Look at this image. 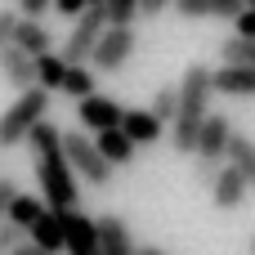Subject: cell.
Returning <instances> with one entry per match:
<instances>
[{
  "instance_id": "obj_1",
  "label": "cell",
  "mask_w": 255,
  "mask_h": 255,
  "mask_svg": "<svg viewBox=\"0 0 255 255\" xmlns=\"http://www.w3.org/2000/svg\"><path fill=\"white\" fill-rule=\"evenodd\" d=\"M31 152H36V184H40V202L49 211H81V188H76V170L67 166L63 152V130L54 121H40L27 134Z\"/></svg>"
},
{
  "instance_id": "obj_2",
  "label": "cell",
  "mask_w": 255,
  "mask_h": 255,
  "mask_svg": "<svg viewBox=\"0 0 255 255\" xmlns=\"http://www.w3.org/2000/svg\"><path fill=\"white\" fill-rule=\"evenodd\" d=\"M175 90H179V117H175L170 143H175V152H197V134H202V121L211 117V94H215L211 67L206 63H188L184 81Z\"/></svg>"
},
{
  "instance_id": "obj_3",
  "label": "cell",
  "mask_w": 255,
  "mask_h": 255,
  "mask_svg": "<svg viewBox=\"0 0 255 255\" xmlns=\"http://www.w3.org/2000/svg\"><path fill=\"white\" fill-rule=\"evenodd\" d=\"M45 112H49V90H40V85L22 90V94L0 112V148L27 143V134L45 121Z\"/></svg>"
},
{
  "instance_id": "obj_4",
  "label": "cell",
  "mask_w": 255,
  "mask_h": 255,
  "mask_svg": "<svg viewBox=\"0 0 255 255\" xmlns=\"http://www.w3.org/2000/svg\"><path fill=\"white\" fill-rule=\"evenodd\" d=\"M63 152H67V166L76 170V179H85V184H94V188L112 179V166L103 161V152H99V143H94L90 134L63 130Z\"/></svg>"
},
{
  "instance_id": "obj_5",
  "label": "cell",
  "mask_w": 255,
  "mask_h": 255,
  "mask_svg": "<svg viewBox=\"0 0 255 255\" xmlns=\"http://www.w3.org/2000/svg\"><path fill=\"white\" fill-rule=\"evenodd\" d=\"M108 31V13H103V4H90L81 18H76V27L67 31V40H63V63L67 67H81V63H90V54H94V45H99V36Z\"/></svg>"
},
{
  "instance_id": "obj_6",
  "label": "cell",
  "mask_w": 255,
  "mask_h": 255,
  "mask_svg": "<svg viewBox=\"0 0 255 255\" xmlns=\"http://www.w3.org/2000/svg\"><path fill=\"white\" fill-rule=\"evenodd\" d=\"M134 45H139V36H134V27H108V31L99 36V45H94V54H90V63H94V72H121V67L130 63V54H134Z\"/></svg>"
},
{
  "instance_id": "obj_7",
  "label": "cell",
  "mask_w": 255,
  "mask_h": 255,
  "mask_svg": "<svg viewBox=\"0 0 255 255\" xmlns=\"http://www.w3.org/2000/svg\"><path fill=\"white\" fill-rule=\"evenodd\" d=\"M121 117H126V108H121L117 99H108V94H90V99H81V103H76V121H81L85 130H94V134L117 130V126H121Z\"/></svg>"
},
{
  "instance_id": "obj_8",
  "label": "cell",
  "mask_w": 255,
  "mask_h": 255,
  "mask_svg": "<svg viewBox=\"0 0 255 255\" xmlns=\"http://www.w3.org/2000/svg\"><path fill=\"white\" fill-rule=\"evenodd\" d=\"M229 139H233V121L224 112H211L202 121V134H197V152L193 157H211V161H224L229 152Z\"/></svg>"
},
{
  "instance_id": "obj_9",
  "label": "cell",
  "mask_w": 255,
  "mask_h": 255,
  "mask_svg": "<svg viewBox=\"0 0 255 255\" xmlns=\"http://www.w3.org/2000/svg\"><path fill=\"white\" fill-rule=\"evenodd\" d=\"M211 85H215V94H229V99H255V67L220 63L211 72Z\"/></svg>"
},
{
  "instance_id": "obj_10",
  "label": "cell",
  "mask_w": 255,
  "mask_h": 255,
  "mask_svg": "<svg viewBox=\"0 0 255 255\" xmlns=\"http://www.w3.org/2000/svg\"><path fill=\"white\" fill-rule=\"evenodd\" d=\"M94 233H99V251L103 255H134V238H130V224L121 215H99L94 220Z\"/></svg>"
},
{
  "instance_id": "obj_11",
  "label": "cell",
  "mask_w": 255,
  "mask_h": 255,
  "mask_svg": "<svg viewBox=\"0 0 255 255\" xmlns=\"http://www.w3.org/2000/svg\"><path fill=\"white\" fill-rule=\"evenodd\" d=\"M121 130H126V139H130L134 148H143V143L152 148V143L166 134V126H161V121H157L148 108H126V117H121Z\"/></svg>"
},
{
  "instance_id": "obj_12",
  "label": "cell",
  "mask_w": 255,
  "mask_h": 255,
  "mask_svg": "<svg viewBox=\"0 0 255 255\" xmlns=\"http://www.w3.org/2000/svg\"><path fill=\"white\" fill-rule=\"evenodd\" d=\"M0 76L22 94V90H31V85H36V58H31V54H22L18 45H9V49H0Z\"/></svg>"
},
{
  "instance_id": "obj_13",
  "label": "cell",
  "mask_w": 255,
  "mask_h": 255,
  "mask_svg": "<svg viewBox=\"0 0 255 255\" xmlns=\"http://www.w3.org/2000/svg\"><path fill=\"white\" fill-rule=\"evenodd\" d=\"M247 193H251V188H247V179H242V175H238V170H233V166L224 161L220 179L211 184V202H215L220 211H238V206L247 202Z\"/></svg>"
},
{
  "instance_id": "obj_14",
  "label": "cell",
  "mask_w": 255,
  "mask_h": 255,
  "mask_svg": "<svg viewBox=\"0 0 255 255\" xmlns=\"http://www.w3.org/2000/svg\"><path fill=\"white\" fill-rule=\"evenodd\" d=\"M13 45L22 49V54H31V58H40V54H49L54 49V31L40 22V18H18V31H13Z\"/></svg>"
},
{
  "instance_id": "obj_15",
  "label": "cell",
  "mask_w": 255,
  "mask_h": 255,
  "mask_svg": "<svg viewBox=\"0 0 255 255\" xmlns=\"http://www.w3.org/2000/svg\"><path fill=\"white\" fill-rule=\"evenodd\" d=\"M94 143H99V152H103V161H108L112 170H117V166H130V161H134V152H139V148L126 139V130H121V126H117V130L94 134Z\"/></svg>"
},
{
  "instance_id": "obj_16",
  "label": "cell",
  "mask_w": 255,
  "mask_h": 255,
  "mask_svg": "<svg viewBox=\"0 0 255 255\" xmlns=\"http://www.w3.org/2000/svg\"><path fill=\"white\" fill-rule=\"evenodd\" d=\"M27 233H31V242H36V247H45L49 255H63V220H58V211H49V206H45V211H40V220H36Z\"/></svg>"
},
{
  "instance_id": "obj_17",
  "label": "cell",
  "mask_w": 255,
  "mask_h": 255,
  "mask_svg": "<svg viewBox=\"0 0 255 255\" xmlns=\"http://www.w3.org/2000/svg\"><path fill=\"white\" fill-rule=\"evenodd\" d=\"M224 161L247 179V188H255V143L247 139V134H238L233 130V139H229V152H224Z\"/></svg>"
},
{
  "instance_id": "obj_18",
  "label": "cell",
  "mask_w": 255,
  "mask_h": 255,
  "mask_svg": "<svg viewBox=\"0 0 255 255\" xmlns=\"http://www.w3.org/2000/svg\"><path fill=\"white\" fill-rule=\"evenodd\" d=\"M63 76H67L63 54H54V49H49V54H40V58H36V85H40V90H49V94H54V90H63Z\"/></svg>"
},
{
  "instance_id": "obj_19",
  "label": "cell",
  "mask_w": 255,
  "mask_h": 255,
  "mask_svg": "<svg viewBox=\"0 0 255 255\" xmlns=\"http://www.w3.org/2000/svg\"><path fill=\"white\" fill-rule=\"evenodd\" d=\"M40 211H45V202H40V197H31V193H18V197L9 202V215H4V220H9L13 229H22V233H27V229L40 220Z\"/></svg>"
},
{
  "instance_id": "obj_20",
  "label": "cell",
  "mask_w": 255,
  "mask_h": 255,
  "mask_svg": "<svg viewBox=\"0 0 255 255\" xmlns=\"http://www.w3.org/2000/svg\"><path fill=\"white\" fill-rule=\"evenodd\" d=\"M63 94H72L76 103L90 99V94H99V90H94V72H90L85 63H81V67H67V76H63Z\"/></svg>"
},
{
  "instance_id": "obj_21",
  "label": "cell",
  "mask_w": 255,
  "mask_h": 255,
  "mask_svg": "<svg viewBox=\"0 0 255 255\" xmlns=\"http://www.w3.org/2000/svg\"><path fill=\"white\" fill-rule=\"evenodd\" d=\"M161 126H175V117H179V90L175 85H166V90H157L152 94V108H148Z\"/></svg>"
},
{
  "instance_id": "obj_22",
  "label": "cell",
  "mask_w": 255,
  "mask_h": 255,
  "mask_svg": "<svg viewBox=\"0 0 255 255\" xmlns=\"http://www.w3.org/2000/svg\"><path fill=\"white\" fill-rule=\"evenodd\" d=\"M220 58H224V63L255 67V40H247V36H229V40L220 45Z\"/></svg>"
},
{
  "instance_id": "obj_23",
  "label": "cell",
  "mask_w": 255,
  "mask_h": 255,
  "mask_svg": "<svg viewBox=\"0 0 255 255\" xmlns=\"http://www.w3.org/2000/svg\"><path fill=\"white\" fill-rule=\"evenodd\" d=\"M103 13H108V27H134V18H139V0H108Z\"/></svg>"
},
{
  "instance_id": "obj_24",
  "label": "cell",
  "mask_w": 255,
  "mask_h": 255,
  "mask_svg": "<svg viewBox=\"0 0 255 255\" xmlns=\"http://www.w3.org/2000/svg\"><path fill=\"white\" fill-rule=\"evenodd\" d=\"M220 170H224V161H211V157H197V166H193V175H197V184H215L220 179Z\"/></svg>"
},
{
  "instance_id": "obj_25",
  "label": "cell",
  "mask_w": 255,
  "mask_h": 255,
  "mask_svg": "<svg viewBox=\"0 0 255 255\" xmlns=\"http://www.w3.org/2000/svg\"><path fill=\"white\" fill-rule=\"evenodd\" d=\"M18 18H22V13H13V9H0V49H9V45H13Z\"/></svg>"
},
{
  "instance_id": "obj_26",
  "label": "cell",
  "mask_w": 255,
  "mask_h": 255,
  "mask_svg": "<svg viewBox=\"0 0 255 255\" xmlns=\"http://www.w3.org/2000/svg\"><path fill=\"white\" fill-rule=\"evenodd\" d=\"M247 9V0H211V18H238Z\"/></svg>"
},
{
  "instance_id": "obj_27",
  "label": "cell",
  "mask_w": 255,
  "mask_h": 255,
  "mask_svg": "<svg viewBox=\"0 0 255 255\" xmlns=\"http://www.w3.org/2000/svg\"><path fill=\"white\" fill-rule=\"evenodd\" d=\"M175 9L184 18H211V0H175Z\"/></svg>"
},
{
  "instance_id": "obj_28",
  "label": "cell",
  "mask_w": 255,
  "mask_h": 255,
  "mask_svg": "<svg viewBox=\"0 0 255 255\" xmlns=\"http://www.w3.org/2000/svg\"><path fill=\"white\" fill-rule=\"evenodd\" d=\"M18 242H22V229H13V224L4 220V224H0V255H9Z\"/></svg>"
},
{
  "instance_id": "obj_29",
  "label": "cell",
  "mask_w": 255,
  "mask_h": 255,
  "mask_svg": "<svg viewBox=\"0 0 255 255\" xmlns=\"http://www.w3.org/2000/svg\"><path fill=\"white\" fill-rule=\"evenodd\" d=\"M54 9H58L63 18H72V22H76V18L90 9V0H54Z\"/></svg>"
},
{
  "instance_id": "obj_30",
  "label": "cell",
  "mask_w": 255,
  "mask_h": 255,
  "mask_svg": "<svg viewBox=\"0 0 255 255\" xmlns=\"http://www.w3.org/2000/svg\"><path fill=\"white\" fill-rule=\"evenodd\" d=\"M233 22H238V36H247V40H255V9H251V4H247V9H242V13L233 18Z\"/></svg>"
},
{
  "instance_id": "obj_31",
  "label": "cell",
  "mask_w": 255,
  "mask_h": 255,
  "mask_svg": "<svg viewBox=\"0 0 255 255\" xmlns=\"http://www.w3.org/2000/svg\"><path fill=\"white\" fill-rule=\"evenodd\" d=\"M18 197V184L13 179H0V224H4V215H9V202Z\"/></svg>"
},
{
  "instance_id": "obj_32",
  "label": "cell",
  "mask_w": 255,
  "mask_h": 255,
  "mask_svg": "<svg viewBox=\"0 0 255 255\" xmlns=\"http://www.w3.org/2000/svg\"><path fill=\"white\" fill-rule=\"evenodd\" d=\"M166 9H175V0H139V13L143 18H161Z\"/></svg>"
},
{
  "instance_id": "obj_33",
  "label": "cell",
  "mask_w": 255,
  "mask_h": 255,
  "mask_svg": "<svg viewBox=\"0 0 255 255\" xmlns=\"http://www.w3.org/2000/svg\"><path fill=\"white\" fill-rule=\"evenodd\" d=\"M49 4H54V0H18V13H22V18H40Z\"/></svg>"
},
{
  "instance_id": "obj_34",
  "label": "cell",
  "mask_w": 255,
  "mask_h": 255,
  "mask_svg": "<svg viewBox=\"0 0 255 255\" xmlns=\"http://www.w3.org/2000/svg\"><path fill=\"white\" fill-rule=\"evenodd\" d=\"M9 255H49V251H45V247H36V242L27 238V242H18V247H13Z\"/></svg>"
},
{
  "instance_id": "obj_35",
  "label": "cell",
  "mask_w": 255,
  "mask_h": 255,
  "mask_svg": "<svg viewBox=\"0 0 255 255\" xmlns=\"http://www.w3.org/2000/svg\"><path fill=\"white\" fill-rule=\"evenodd\" d=\"M134 255H166V251H161V247H139Z\"/></svg>"
},
{
  "instance_id": "obj_36",
  "label": "cell",
  "mask_w": 255,
  "mask_h": 255,
  "mask_svg": "<svg viewBox=\"0 0 255 255\" xmlns=\"http://www.w3.org/2000/svg\"><path fill=\"white\" fill-rule=\"evenodd\" d=\"M90 4H108V0H90Z\"/></svg>"
},
{
  "instance_id": "obj_37",
  "label": "cell",
  "mask_w": 255,
  "mask_h": 255,
  "mask_svg": "<svg viewBox=\"0 0 255 255\" xmlns=\"http://www.w3.org/2000/svg\"><path fill=\"white\" fill-rule=\"evenodd\" d=\"M251 255H255V238H251Z\"/></svg>"
},
{
  "instance_id": "obj_38",
  "label": "cell",
  "mask_w": 255,
  "mask_h": 255,
  "mask_svg": "<svg viewBox=\"0 0 255 255\" xmlns=\"http://www.w3.org/2000/svg\"><path fill=\"white\" fill-rule=\"evenodd\" d=\"M247 4H251V9H255V0H247Z\"/></svg>"
}]
</instances>
